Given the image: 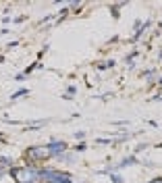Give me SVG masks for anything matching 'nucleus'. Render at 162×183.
<instances>
[{"instance_id": "1", "label": "nucleus", "mask_w": 162, "mask_h": 183, "mask_svg": "<svg viewBox=\"0 0 162 183\" xmlns=\"http://www.w3.org/2000/svg\"><path fill=\"white\" fill-rule=\"evenodd\" d=\"M12 177L17 179V183H40V171L35 167H19L12 169Z\"/></svg>"}, {"instance_id": "2", "label": "nucleus", "mask_w": 162, "mask_h": 183, "mask_svg": "<svg viewBox=\"0 0 162 183\" xmlns=\"http://www.w3.org/2000/svg\"><path fill=\"white\" fill-rule=\"evenodd\" d=\"M25 158L29 162V167H33L35 160H44V158H50V154H48V148L46 146H42V148H29L27 150V154H25Z\"/></svg>"}, {"instance_id": "3", "label": "nucleus", "mask_w": 162, "mask_h": 183, "mask_svg": "<svg viewBox=\"0 0 162 183\" xmlns=\"http://www.w3.org/2000/svg\"><path fill=\"white\" fill-rule=\"evenodd\" d=\"M46 148H48V154H50V156H56V154H62V152L67 150V144H65V142H52Z\"/></svg>"}, {"instance_id": "4", "label": "nucleus", "mask_w": 162, "mask_h": 183, "mask_svg": "<svg viewBox=\"0 0 162 183\" xmlns=\"http://www.w3.org/2000/svg\"><path fill=\"white\" fill-rule=\"evenodd\" d=\"M131 164H137V158L135 156H129V158H125L121 162V167H131Z\"/></svg>"}, {"instance_id": "5", "label": "nucleus", "mask_w": 162, "mask_h": 183, "mask_svg": "<svg viewBox=\"0 0 162 183\" xmlns=\"http://www.w3.org/2000/svg\"><path fill=\"white\" fill-rule=\"evenodd\" d=\"M12 158H0V167H11Z\"/></svg>"}, {"instance_id": "6", "label": "nucleus", "mask_w": 162, "mask_h": 183, "mask_svg": "<svg viewBox=\"0 0 162 183\" xmlns=\"http://www.w3.org/2000/svg\"><path fill=\"white\" fill-rule=\"evenodd\" d=\"M25 94H27V90H19V92H15V94H12V100L21 98V96H25Z\"/></svg>"}, {"instance_id": "7", "label": "nucleus", "mask_w": 162, "mask_h": 183, "mask_svg": "<svg viewBox=\"0 0 162 183\" xmlns=\"http://www.w3.org/2000/svg\"><path fill=\"white\" fill-rule=\"evenodd\" d=\"M75 150H77V152H83V150H85V144H77Z\"/></svg>"}, {"instance_id": "8", "label": "nucleus", "mask_w": 162, "mask_h": 183, "mask_svg": "<svg viewBox=\"0 0 162 183\" xmlns=\"http://www.w3.org/2000/svg\"><path fill=\"white\" fill-rule=\"evenodd\" d=\"M112 181H114V183H123V179H121L118 175H112Z\"/></svg>"}, {"instance_id": "9", "label": "nucleus", "mask_w": 162, "mask_h": 183, "mask_svg": "<svg viewBox=\"0 0 162 183\" xmlns=\"http://www.w3.org/2000/svg\"><path fill=\"white\" fill-rule=\"evenodd\" d=\"M150 183H162V177H158V179H154V181H150Z\"/></svg>"}, {"instance_id": "10", "label": "nucleus", "mask_w": 162, "mask_h": 183, "mask_svg": "<svg viewBox=\"0 0 162 183\" xmlns=\"http://www.w3.org/2000/svg\"><path fill=\"white\" fill-rule=\"evenodd\" d=\"M0 139H2V135H0Z\"/></svg>"}]
</instances>
